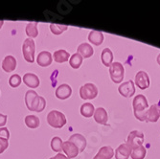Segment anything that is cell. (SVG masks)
Wrapping results in <instances>:
<instances>
[{"instance_id":"cell-1","label":"cell","mask_w":160,"mask_h":159,"mask_svg":"<svg viewBox=\"0 0 160 159\" xmlns=\"http://www.w3.org/2000/svg\"><path fill=\"white\" fill-rule=\"evenodd\" d=\"M133 109H134V115L137 120L139 121H145V113L147 111V108L149 107L148 100L144 95L139 94L137 95L132 102Z\"/></svg>"},{"instance_id":"cell-2","label":"cell","mask_w":160,"mask_h":159,"mask_svg":"<svg viewBox=\"0 0 160 159\" xmlns=\"http://www.w3.org/2000/svg\"><path fill=\"white\" fill-rule=\"evenodd\" d=\"M47 123L54 128H62L66 124V117L61 111L52 110L47 115Z\"/></svg>"},{"instance_id":"cell-3","label":"cell","mask_w":160,"mask_h":159,"mask_svg":"<svg viewBox=\"0 0 160 159\" xmlns=\"http://www.w3.org/2000/svg\"><path fill=\"white\" fill-rule=\"evenodd\" d=\"M35 51H36L35 41L32 38L25 39L22 45V53L27 62L33 63L35 62Z\"/></svg>"},{"instance_id":"cell-4","label":"cell","mask_w":160,"mask_h":159,"mask_svg":"<svg viewBox=\"0 0 160 159\" xmlns=\"http://www.w3.org/2000/svg\"><path fill=\"white\" fill-rule=\"evenodd\" d=\"M109 74L113 82L115 83L122 82L125 76V68L123 64L118 62H112L111 65L109 66Z\"/></svg>"},{"instance_id":"cell-5","label":"cell","mask_w":160,"mask_h":159,"mask_svg":"<svg viewBox=\"0 0 160 159\" xmlns=\"http://www.w3.org/2000/svg\"><path fill=\"white\" fill-rule=\"evenodd\" d=\"M144 139H145V137H144V134L142 132L132 131L129 132V134L128 136L127 144L132 148V150H133V149H136L143 145Z\"/></svg>"},{"instance_id":"cell-6","label":"cell","mask_w":160,"mask_h":159,"mask_svg":"<svg viewBox=\"0 0 160 159\" xmlns=\"http://www.w3.org/2000/svg\"><path fill=\"white\" fill-rule=\"evenodd\" d=\"M81 98L83 100H92L98 95V88L93 83H85L80 88Z\"/></svg>"},{"instance_id":"cell-7","label":"cell","mask_w":160,"mask_h":159,"mask_svg":"<svg viewBox=\"0 0 160 159\" xmlns=\"http://www.w3.org/2000/svg\"><path fill=\"white\" fill-rule=\"evenodd\" d=\"M160 118V104L152 105L145 113V121L155 123Z\"/></svg>"},{"instance_id":"cell-8","label":"cell","mask_w":160,"mask_h":159,"mask_svg":"<svg viewBox=\"0 0 160 159\" xmlns=\"http://www.w3.org/2000/svg\"><path fill=\"white\" fill-rule=\"evenodd\" d=\"M119 93L126 98H129L134 95L135 93V87H134V83L132 81H128L126 82H123L119 87H118Z\"/></svg>"},{"instance_id":"cell-9","label":"cell","mask_w":160,"mask_h":159,"mask_svg":"<svg viewBox=\"0 0 160 159\" xmlns=\"http://www.w3.org/2000/svg\"><path fill=\"white\" fill-rule=\"evenodd\" d=\"M135 83L140 89H147L150 86L149 75L145 71H139L135 76Z\"/></svg>"},{"instance_id":"cell-10","label":"cell","mask_w":160,"mask_h":159,"mask_svg":"<svg viewBox=\"0 0 160 159\" xmlns=\"http://www.w3.org/2000/svg\"><path fill=\"white\" fill-rule=\"evenodd\" d=\"M62 151L64 152L68 159L75 158L80 152L78 148L70 141H65L62 143Z\"/></svg>"},{"instance_id":"cell-11","label":"cell","mask_w":160,"mask_h":159,"mask_svg":"<svg viewBox=\"0 0 160 159\" xmlns=\"http://www.w3.org/2000/svg\"><path fill=\"white\" fill-rule=\"evenodd\" d=\"M132 148L128 144H121V145L115 151V158L116 159H128L132 154Z\"/></svg>"},{"instance_id":"cell-12","label":"cell","mask_w":160,"mask_h":159,"mask_svg":"<svg viewBox=\"0 0 160 159\" xmlns=\"http://www.w3.org/2000/svg\"><path fill=\"white\" fill-rule=\"evenodd\" d=\"M53 62V56L48 51H42L38 54L37 57V62L41 67H47Z\"/></svg>"},{"instance_id":"cell-13","label":"cell","mask_w":160,"mask_h":159,"mask_svg":"<svg viewBox=\"0 0 160 159\" xmlns=\"http://www.w3.org/2000/svg\"><path fill=\"white\" fill-rule=\"evenodd\" d=\"M70 142H72L74 145L78 148L80 152H82L84 151V149L86 148V139L84 138V136H82L80 133H75L73 135H71L69 137Z\"/></svg>"},{"instance_id":"cell-14","label":"cell","mask_w":160,"mask_h":159,"mask_svg":"<svg viewBox=\"0 0 160 159\" xmlns=\"http://www.w3.org/2000/svg\"><path fill=\"white\" fill-rule=\"evenodd\" d=\"M72 94V88L69 84L63 83L61 84L59 87L56 89V97L60 100H65L69 98Z\"/></svg>"},{"instance_id":"cell-15","label":"cell","mask_w":160,"mask_h":159,"mask_svg":"<svg viewBox=\"0 0 160 159\" xmlns=\"http://www.w3.org/2000/svg\"><path fill=\"white\" fill-rule=\"evenodd\" d=\"M23 82L28 86V87L31 88H37L38 87V85L40 83V81L38 79V77L36 74L33 73H26L23 76Z\"/></svg>"},{"instance_id":"cell-16","label":"cell","mask_w":160,"mask_h":159,"mask_svg":"<svg viewBox=\"0 0 160 159\" xmlns=\"http://www.w3.org/2000/svg\"><path fill=\"white\" fill-rule=\"evenodd\" d=\"M94 120L100 125H107L108 116V112L104 107H98L94 112Z\"/></svg>"},{"instance_id":"cell-17","label":"cell","mask_w":160,"mask_h":159,"mask_svg":"<svg viewBox=\"0 0 160 159\" xmlns=\"http://www.w3.org/2000/svg\"><path fill=\"white\" fill-rule=\"evenodd\" d=\"M17 68V60L16 57L12 56H7L2 62V69L9 73V72H12Z\"/></svg>"},{"instance_id":"cell-18","label":"cell","mask_w":160,"mask_h":159,"mask_svg":"<svg viewBox=\"0 0 160 159\" xmlns=\"http://www.w3.org/2000/svg\"><path fill=\"white\" fill-rule=\"evenodd\" d=\"M114 156V151L110 146L102 147L98 153L94 156L93 159H111Z\"/></svg>"},{"instance_id":"cell-19","label":"cell","mask_w":160,"mask_h":159,"mask_svg":"<svg viewBox=\"0 0 160 159\" xmlns=\"http://www.w3.org/2000/svg\"><path fill=\"white\" fill-rule=\"evenodd\" d=\"M78 54H80L82 59L84 57V59H88V57H92L93 54H94V50L92 48V46L90 44H88V43H82V44H80L78 46Z\"/></svg>"},{"instance_id":"cell-20","label":"cell","mask_w":160,"mask_h":159,"mask_svg":"<svg viewBox=\"0 0 160 159\" xmlns=\"http://www.w3.org/2000/svg\"><path fill=\"white\" fill-rule=\"evenodd\" d=\"M88 40L92 44L100 46L104 41V35L100 31H91L88 35Z\"/></svg>"},{"instance_id":"cell-21","label":"cell","mask_w":160,"mask_h":159,"mask_svg":"<svg viewBox=\"0 0 160 159\" xmlns=\"http://www.w3.org/2000/svg\"><path fill=\"white\" fill-rule=\"evenodd\" d=\"M101 60L103 64L107 67H109L113 62V54L112 51L109 48H105L103 51H102L101 54Z\"/></svg>"},{"instance_id":"cell-22","label":"cell","mask_w":160,"mask_h":159,"mask_svg":"<svg viewBox=\"0 0 160 159\" xmlns=\"http://www.w3.org/2000/svg\"><path fill=\"white\" fill-rule=\"evenodd\" d=\"M45 107H46V101L45 99L41 97V96H38L35 101H34V103L32 105V108L31 110L32 111H36V112H41L45 109Z\"/></svg>"},{"instance_id":"cell-23","label":"cell","mask_w":160,"mask_h":159,"mask_svg":"<svg viewBox=\"0 0 160 159\" xmlns=\"http://www.w3.org/2000/svg\"><path fill=\"white\" fill-rule=\"evenodd\" d=\"M69 53L64 50V49H61L58 50L54 53V61L58 63H63L66 62L67 61H69Z\"/></svg>"},{"instance_id":"cell-24","label":"cell","mask_w":160,"mask_h":159,"mask_svg":"<svg viewBox=\"0 0 160 159\" xmlns=\"http://www.w3.org/2000/svg\"><path fill=\"white\" fill-rule=\"evenodd\" d=\"M38 22H29L26 26L25 32L29 38H34L38 36Z\"/></svg>"},{"instance_id":"cell-25","label":"cell","mask_w":160,"mask_h":159,"mask_svg":"<svg viewBox=\"0 0 160 159\" xmlns=\"http://www.w3.org/2000/svg\"><path fill=\"white\" fill-rule=\"evenodd\" d=\"M95 108L94 106L90 103H84L81 107V114L85 118H90L94 115Z\"/></svg>"},{"instance_id":"cell-26","label":"cell","mask_w":160,"mask_h":159,"mask_svg":"<svg viewBox=\"0 0 160 159\" xmlns=\"http://www.w3.org/2000/svg\"><path fill=\"white\" fill-rule=\"evenodd\" d=\"M82 57L78 54V53H75L73 54L71 57H70V59H69V64L72 68H74V69H78L80 68V66L82 65Z\"/></svg>"},{"instance_id":"cell-27","label":"cell","mask_w":160,"mask_h":159,"mask_svg":"<svg viewBox=\"0 0 160 159\" xmlns=\"http://www.w3.org/2000/svg\"><path fill=\"white\" fill-rule=\"evenodd\" d=\"M38 93L34 90H28L25 94V104H26V107L29 110H31L32 108V105L34 103L35 99L38 97Z\"/></svg>"},{"instance_id":"cell-28","label":"cell","mask_w":160,"mask_h":159,"mask_svg":"<svg viewBox=\"0 0 160 159\" xmlns=\"http://www.w3.org/2000/svg\"><path fill=\"white\" fill-rule=\"evenodd\" d=\"M146 154H147L146 148L141 146V147H138L136 149H133L130 156H132V159H144L145 156H146Z\"/></svg>"},{"instance_id":"cell-29","label":"cell","mask_w":160,"mask_h":159,"mask_svg":"<svg viewBox=\"0 0 160 159\" xmlns=\"http://www.w3.org/2000/svg\"><path fill=\"white\" fill-rule=\"evenodd\" d=\"M25 124L29 128H37L39 126V119L35 115H28L25 117Z\"/></svg>"},{"instance_id":"cell-30","label":"cell","mask_w":160,"mask_h":159,"mask_svg":"<svg viewBox=\"0 0 160 159\" xmlns=\"http://www.w3.org/2000/svg\"><path fill=\"white\" fill-rule=\"evenodd\" d=\"M62 143L63 142H62V138L58 137V136L53 137L52 140H51V149L54 152H62Z\"/></svg>"},{"instance_id":"cell-31","label":"cell","mask_w":160,"mask_h":159,"mask_svg":"<svg viewBox=\"0 0 160 159\" xmlns=\"http://www.w3.org/2000/svg\"><path fill=\"white\" fill-rule=\"evenodd\" d=\"M67 28H68V27H67L66 25L55 24V23L50 24V30H51V32H52L54 35H56V36L62 34L64 31H66V30H67Z\"/></svg>"},{"instance_id":"cell-32","label":"cell","mask_w":160,"mask_h":159,"mask_svg":"<svg viewBox=\"0 0 160 159\" xmlns=\"http://www.w3.org/2000/svg\"><path fill=\"white\" fill-rule=\"evenodd\" d=\"M21 82H22L21 77L18 74H14V75L11 76V78L9 80V84H10L11 87L17 88V87H18V86L20 85Z\"/></svg>"},{"instance_id":"cell-33","label":"cell","mask_w":160,"mask_h":159,"mask_svg":"<svg viewBox=\"0 0 160 159\" xmlns=\"http://www.w3.org/2000/svg\"><path fill=\"white\" fill-rule=\"evenodd\" d=\"M0 138L9 140V138H10V132H9V129L7 127H0Z\"/></svg>"},{"instance_id":"cell-34","label":"cell","mask_w":160,"mask_h":159,"mask_svg":"<svg viewBox=\"0 0 160 159\" xmlns=\"http://www.w3.org/2000/svg\"><path fill=\"white\" fill-rule=\"evenodd\" d=\"M9 147V140L0 138V154L3 153Z\"/></svg>"},{"instance_id":"cell-35","label":"cell","mask_w":160,"mask_h":159,"mask_svg":"<svg viewBox=\"0 0 160 159\" xmlns=\"http://www.w3.org/2000/svg\"><path fill=\"white\" fill-rule=\"evenodd\" d=\"M7 119H8V116H7V115H4V114H1V113H0V127H3V126L6 125Z\"/></svg>"},{"instance_id":"cell-36","label":"cell","mask_w":160,"mask_h":159,"mask_svg":"<svg viewBox=\"0 0 160 159\" xmlns=\"http://www.w3.org/2000/svg\"><path fill=\"white\" fill-rule=\"evenodd\" d=\"M52 158H53V159H68L66 155H64V154H62V153H61V152H59L56 156H54V157H52Z\"/></svg>"},{"instance_id":"cell-37","label":"cell","mask_w":160,"mask_h":159,"mask_svg":"<svg viewBox=\"0 0 160 159\" xmlns=\"http://www.w3.org/2000/svg\"><path fill=\"white\" fill-rule=\"evenodd\" d=\"M157 62H158V64L160 65V54L157 56Z\"/></svg>"},{"instance_id":"cell-38","label":"cell","mask_w":160,"mask_h":159,"mask_svg":"<svg viewBox=\"0 0 160 159\" xmlns=\"http://www.w3.org/2000/svg\"><path fill=\"white\" fill-rule=\"evenodd\" d=\"M3 24H4V21H3V20H0V29H1V28H2Z\"/></svg>"},{"instance_id":"cell-39","label":"cell","mask_w":160,"mask_h":159,"mask_svg":"<svg viewBox=\"0 0 160 159\" xmlns=\"http://www.w3.org/2000/svg\"><path fill=\"white\" fill-rule=\"evenodd\" d=\"M50 159H53V158H50Z\"/></svg>"}]
</instances>
